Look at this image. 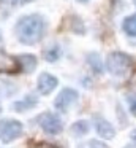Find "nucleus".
<instances>
[{
  "label": "nucleus",
  "instance_id": "nucleus-15",
  "mask_svg": "<svg viewBox=\"0 0 136 148\" xmlns=\"http://www.w3.org/2000/svg\"><path fill=\"white\" fill-rule=\"evenodd\" d=\"M78 148H108L103 142H98V140H89L87 143H81Z\"/></svg>",
  "mask_w": 136,
  "mask_h": 148
},
{
  "label": "nucleus",
  "instance_id": "nucleus-3",
  "mask_svg": "<svg viewBox=\"0 0 136 148\" xmlns=\"http://www.w3.org/2000/svg\"><path fill=\"white\" fill-rule=\"evenodd\" d=\"M24 134V124L14 118L0 119V142L2 143H9L16 138L22 137Z\"/></svg>",
  "mask_w": 136,
  "mask_h": 148
},
{
  "label": "nucleus",
  "instance_id": "nucleus-21",
  "mask_svg": "<svg viewBox=\"0 0 136 148\" xmlns=\"http://www.w3.org/2000/svg\"><path fill=\"white\" fill-rule=\"evenodd\" d=\"M81 2H87V0H81Z\"/></svg>",
  "mask_w": 136,
  "mask_h": 148
},
{
  "label": "nucleus",
  "instance_id": "nucleus-13",
  "mask_svg": "<svg viewBox=\"0 0 136 148\" xmlns=\"http://www.w3.org/2000/svg\"><path fill=\"white\" fill-rule=\"evenodd\" d=\"M122 30L128 37H136V13L123 18L122 21Z\"/></svg>",
  "mask_w": 136,
  "mask_h": 148
},
{
  "label": "nucleus",
  "instance_id": "nucleus-8",
  "mask_svg": "<svg viewBox=\"0 0 136 148\" xmlns=\"http://www.w3.org/2000/svg\"><path fill=\"white\" fill-rule=\"evenodd\" d=\"M38 103V96H35V94H25L22 99L16 100V102H13V110H14L16 113H24V112H28V110H32L35 105Z\"/></svg>",
  "mask_w": 136,
  "mask_h": 148
},
{
  "label": "nucleus",
  "instance_id": "nucleus-17",
  "mask_svg": "<svg viewBox=\"0 0 136 148\" xmlns=\"http://www.w3.org/2000/svg\"><path fill=\"white\" fill-rule=\"evenodd\" d=\"M16 5H25V3H30V2H33V0H14Z\"/></svg>",
  "mask_w": 136,
  "mask_h": 148
},
{
  "label": "nucleus",
  "instance_id": "nucleus-5",
  "mask_svg": "<svg viewBox=\"0 0 136 148\" xmlns=\"http://www.w3.org/2000/svg\"><path fill=\"white\" fill-rule=\"evenodd\" d=\"M78 100H79L78 91L73 89V88H63L54 99V107L59 112H68L74 103H78Z\"/></svg>",
  "mask_w": 136,
  "mask_h": 148
},
{
  "label": "nucleus",
  "instance_id": "nucleus-1",
  "mask_svg": "<svg viewBox=\"0 0 136 148\" xmlns=\"http://www.w3.org/2000/svg\"><path fill=\"white\" fill-rule=\"evenodd\" d=\"M14 34L19 43L27 46H33L43 40L46 34V21L41 14L32 13L19 18L14 24Z\"/></svg>",
  "mask_w": 136,
  "mask_h": 148
},
{
  "label": "nucleus",
  "instance_id": "nucleus-4",
  "mask_svg": "<svg viewBox=\"0 0 136 148\" xmlns=\"http://www.w3.org/2000/svg\"><path fill=\"white\" fill-rule=\"evenodd\" d=\"M37 124L41 127V131L49 135H57L63 131V121L57 113L44 112L37 116Z\"/></svg>",
  "mask_w": 136,
  "mask_h": 148
},
{
  "label": "nucleus",
  "instance_id": "nucleus-22",
  "mask_svg": "<svg viewBox=\"0 0 136 148\" xmlns=\"http://www.w3.org/2000/svg\"><path fill=\"white\" fill-rule=\"evenodd\" d=\"M133 2H135V5H136V0H133Z\"/></svg>",
  "mask_w": 136,
  "mask_h": 148
},
{
  "label": "nucleus",
  "instance_id": "nucleus-11",
  "mask_svg": "<svg viewBox=\"0 0 136 148\" xmlns=\"http://www.w3.org/2000/svg\"><path fill=\"white\" fill-rule=\"evenodd\" d=\"M62 56V48L59 43H51L47 48H44V59L47 62H57Z\"/></svg>",
  "mask_w": 136,
  "mask_h": 148
},
{
  "label": "nucleus",
  "instance_id": "nucleus-9",
  "mask_svg": "<svg viewBox=\"0 0 136 148\" xmlns=\"http://www.w3.org/2000/svg\"><path fill=\"white\" fill-rule=\"evenodd\" d=\"M16 64H18L19 70H22L24 73H30V72H33V69L37 67L38 61L37 58H35L33 54H18L16 56Z\"/></svg>",
  "mask_w": 136,
  "mask_h": 148
},
{
  "label": "nucleus",
  "instance_id": "nucleus-12",
  "mask_svg": "<svg viewBox=\"0 0 136 148\" xmlns=\"http://www.w3.org/2000/svg\"><path fill=\"white\" fill-rule=\"evenodd\" d=\"M85 61H87L89 67L92 69V70L95 72V73H103V61H101L100 54H97V53H89L87 58H85Z\"/></svg>",
  "mask_w": 136,
  "mask_h": 148
},
{
  "label": "nucleus",
  "instance_id": "nucleus-19",
  "mask_svg": "<svg viewBox=\"0 0 136 148\" xmlns=\"http://www.w3.org/2000/svg\"><path fill=\"white\" fill-rule=\"evenodd\" d=\"M2 40H3V37H2V32H0V43H2Z\"/></svg>",
  "mask_w": 136,
  "mask_h": 148
},
{
  "label": "nucleus",
  "instance_id": "nucleus-14",
  "mask_svg": "<svg viewBox=\"0 0 136 148\" xmlns=\"http://www.w3.org/2000/svg\"><path fill=\"white\" fill-rule=\"evenodd\" d=\"M127 103H128L130 113L133 116H136V94H128L127 96Z\"/></svg>",
  "mask_w": 136,
  "mask_h": 148
},
{
  "label": "nucleus",
  "instance_id": "nucleus-20",
  "mask_svg": "<svg viewBox=\"0 0 136 148\" xmlns=\"http://www.w3.org/2000/svg\"><path fill=\"white\" fill-rule=\"evenodd\" d=\"M0 115H2V103H0Z\"/></svg>",
  "mask_w": 136,
  "mask_h": 148
},
{
  "label": "nucleus",
  "instance_id": "nucleus-18",
  "mask_svg": "<svg viewBox=\"0 0 136 148\" xmlns=\"http://www.w3.org/2000/svg\"><path fill=\"white\" fill-rule=\"evenodd\" d=\"M123 148H136V145L135 143H130V145H125Z\"/></svg>",
  "mask_w": 136,
  "mask_h": 148
},
{
  "label": "nucleus",
  "instance_id": "nucleus-10",
  "mask_svg": "<svg viewBox=\"0 0 136 148\" xmlns=\"http://www.w3.org/2000/svg\"><path fill=\"white\" fill-rule=\"evenodd\" d=\"M89 131H90V124L85 119H78L70 126V134L73 137H84L89 134Z\"/></svg>",
  "mask_w": 136,
  "mask_h": 148
},
{
  "label": "nucleus",
  "instance_id": "nucleus-2",
  "mask_svg": "<svg viewBox=\"0 0 136 148\" xmlns=\"http://www.w3.org/2000/svg\"><path fill=\"white\" fill-rule=\"evenodd\" d=\"M133 67V58L127 53L114 51L106 58V69L114 77H122Z\"/></svg>",
  "mask_w": 136,
  "mask_h": 148
},
{
  "label": "nucleus",
  "instance_id": "nucleus-16",
  "mask_svg": "<svg viewBox=\"0 0 136 148\" xmlns=\"http://www.w3.org/2000/svg\"><path fill=\"white\" fill-rule=\"evenodd\" d=\"M130 138H131V142L136 145V129H133V131L130 132Z\"/></svg>",
  "mask_w": 136,
  "mask_h": 148
},
{
  "label": "nucleus",
  "instance_id": "nucleus-7",
  "mask_svg": "<svg viewBox=\"0 0 136 148\" xmlns=\"http://www.w3.org/2000/svg\"><path fill=\"white\" fill-rule=\"evenodd\" d=\"M93 127H95V132H97L101 138H104V140H111V138L116 137V127H114L108 119H104L103 116H95L93 118Z\"/></svg>",
  "mask_w": 136,
  "mask_h": 148
},
{
  "label": "nucleus",
  "instance_id": "nucleus-6",
  "mask_svg": "<svg viewBox=\"0 0 136 148\" xmlns=\"http://www.w3.org/2000/svg\"><path fill=\"white\" fill-rule=\"evenodd\" d=\"M59 86V80L49 72H41L37 78V92L40 96H49Z\"/></svg>",
  "mask_w": 136,
  "mask_h": 148
}]
</instances>
